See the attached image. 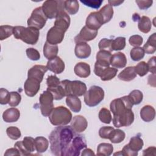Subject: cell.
I'll list each match as a JSON object with an SVG mask.
<instances>
[{
    "instance_id": "obj_19",
    "label": "cell",
    "mask_w": 156,
    "mask_h": 156,
    "mask_svg": "<svg viewBox=\"0 0 156 156\" xmlns=\"http://www.w3.org/2000/svg\"><path fill=\"white\" fill-rule=\"evenodd\" d=\"M88 126L86 118L82 115H76L73 117L71 121V127L76 133L83 132Z\"/></svg>"
},
{
    "instance_id": "obj_37",
    "label": "cell",
    "mask_w": 156,
    "mask_h": 156,
    "mask_svg": "<svg viewBox=\"0 0 156 156\" xmlns=\"http://www.w3.org/2000/svg\"><path fill=\"white\" fill-rule=\"evenodd\" d=\"M47 90L51 93L53 96L54 99L55 100H61L65 96H66L64 88L61 83L58 86L55 87L48 88Z\"/></svg>"
},
{
    "instance_id": "obj_11",
    "label": "cell",
    "mask_w": 156,
    "mask_h": 156,
    "mask_svg": "<svg viewBox=\"0 0 156 156\" xmlns=\"http://www.w3.org/2000/svg\"><path fill=\"white\" fill-rule=\"evenodd\" d=\"M112 122L115 127H127L130 126L134 121V114L132 109H127L118 115H113Z\"/></svg>"
},
{
    "instance_id": "obj_47",
    "label": "cell",
    "mask_w": 156,
    "mask_h": 156,
    "mask_svg": "<svg viewBox=\"0 0 156 156\" xmlns=\"http://www.w3.org/2000/svg\"><path fill=\"white\" fill-rule=\"evenodd\" d=\"M21 100V96L20 94L16 91L10 92V99L9 101V105L10 107H15L18 106Z\"/></svg>"
},
{
    "instance_id": "obj_25",
    "label": "cell",
    "mask_w": 156,
    "mask_h": 156,
    "mask_svg": "<svg viewBox=\"0 0 156 156\" xmlns=\"http://www.w3.org/2000/svg\"><path fill=\"white\" fill-rule=\"evenodd\" d=\"M140 117L147 122L153 121L155 117V108L150 105L143 106L140 110Z\"/></svg>"
},
{
    "instance_id": "obj_58",
    "label": "cell",
    "mask_w": 156,
    "mask_h": 156,
    "mask_svg": "<svg viewBox=\"0 0 156 156\" xmlns=\"http://www.w3.org/2000/svg\"><path fill=\"white\" fill-rule=\"evenodd\" d=\"M156 155V148L154 146H151L144 149L143 152V155Z\"/></svg>"
},
{
    "instance_id": "obj_44",
    "label": "cell",
    "mask_w": 156,
    "mask_h": 156,
    "mask_svg": "<svg viewBox=\"0 0 156 156\" xmlns=\"http://www.w3.org/2000/svg\"><path fill=\"white\" fill-rule=\"evenodd\" d=\"M133 105L140 104L143 99V93L139 90H133L128 95Z\"/></svg>"
},
{
    "instance_id": "obj_51",
    "label": "cell",
    "mask_w": 156,
    "mask_h": 156,
    "mask_svg": "<svg viewBox=\"0 0 156 156\" xmlns=\"http://www.w3.org/2000/svg\"><path fill=\"white\" fill-rule=\"evenodd\" d=\"M143 41V38L139 35H133L130 37L129 42L130 44L133 47H140Z\"/></svg>"
},
{
    "instance_id": "obj_34",
    "label": "cell",
    "mask_w": 156,
    "mask_h": 156,
    "mask_svg": "<svg viewBox=\"0 0 156 156\" xmlns=\"http://www.w3.org/2000/svg\"><path fill=\"white\" fill-rule=\"evenodd\" d=\"M113 151V146L112 144L107 143H100L97 147V153L98 155L102 156H109L110 155Z\"/></svg>"
},
{
    "instance_id": "obj_61",
    "label": "cell",
    "mask_w": 156,
    "mask_h": 156,
    "mask_svg": "<svg viewBox=\"0 0 156 156\" xmlns=\"http://www.w3.org/2000/svg\"><path fill=\"white\" fill-rule=\"evenodd\" d=\"M81 155L82 156H84V155H86V156H87V155H94V153L91 149L85 148L84 150H83L82 153Z\"/></svg>"
},
{
    "instance_id": "obj_10",
    "label": "cell",
    "mask_w": 156,
    "mask_h": 156,
    "mask_svg": "<svg viewBox=\"0 0 156 156\" xmlns=\"http://www.w3.org/2000/svg\"><path fill=\"white\" fill-rule=\"evenodd\" d=\"M54 98L51 92L46 90L40 94L39 98L40 108L41 115L45 117L48 116L54 108Z\"/></svg>"
},
{
    "instance_id": "obj_60",
    "label": "cell",
    "mask_w": 156,
    "mask_h": 156,
    "mask_svg": "<svg viewBox=\"0 0 156 156\" xmlns=\"http://www.w3.org/2000/svg\"><path fill=\"white\" fill-rule=\"evenodd\" d=\"M147 83L151 86H152L154 87H155V73L152 74L149 76Z\"/></svg>"
},
{
    "instance_id": "obj_5",
    "label": "cell",
    "mask_w": 156,
    "mask_h": 156,
    "mask_svg": "<svg viewBox=\"0 0 156 156\" xmlns=\"http://www.w3.org/2000/svg\"><path fill=\"white\" fill-rule=\"evenodd\" d=\"M42 10L47 18H56L62 12L65 11V1L47 0L42 4Z\"/></svg>"
},
{
    "instance_id": "obj_49",
    "label": "cell",
    "mask_w": 156,
    "mask_h": 156,
    "mask_svg": "<svg viewBox=\"0 0 156 156\" xmlns=\"http://www.w3.org/2000/svg\"><path fill=\"white\" fill-rule=\"evenodd\" d=\"M114 128L111 126H104L99 130V135L101 138L104 139H109Z\"/></svg>"
},
{
    "instance_id": "obj_31",
    "label": "cell",
    "mask_w": 156,
    "mask_h": 156,
    "mask_svg": "<svg viewBox=\"0 0 156 156\" xmlns=\"http://www.w3.org/2000/svg\"><path fill=\"white\" fill-rule=\"evenodd\" d=\"M98 12L100 13V15H101L103 19L104 24H105L109 22L113 17V7L109 4H106L104 7H102V8H101Z\"/></svg>"
},
{
    "instance_id": "obj_29",
    "label": "cell",
    "mask_w": 156,
    "mask_h": 156,
    "mask_svg": "<svg viewBox=\"0 0 156 156\" xmlns=\"http://www.w3.org/2000/svg\"><path fill=\"white\" fill-rule=\"evenodd\" d=\"M127 145L132 151L138 153V151L141 150L144 145V143L143 140L139 135H136L130 138L129 144Z\"/></svg>"
},
{
    "instance_id": "obj_3",
    "label": "cell",
    "mask_w": 156,
    "mask_h": 156,
    "mask_svg": "<svg viewBox=\"0 0 156 156\" xmlns=\"http://www.w3.org/2000/svg\"><path fill=\"white\" fill-rule=\"evenodd\" d=\"M48 116L50 122L55 126L67 125L71 122L73 117L70 110L64 106L54 108Z\"/></svg>"
},
{
    "instance_id": "obj_20",
    "label": "cell",
    "mask_w": 156,
    "mask_h": 156,
    "mask_svg": "<svg viewBox=\"0 0 156 156\" xmlns=\"http://www.w3.org/2000/svg\"><path fill=\"white\" fill-rule=\"evenodd\" d=\"M70 23L69 16L65 11H63L60 12L56 17L54 26L66 32L69 27Z\"/></svg>"
},
{
    "instance_id": "obj_18",
    "label": "cell",
    "mask_w": 156,
    "mask_h": 156,
    "mask_svg": "<svg viewBox=\"0 0 156 156\" xmlns=\"http://www.w3.org/2000/svg\"><path fill=\"white\" fill-rule=\"evenodd\" d=\"M46 67L48 69L55 74H58L62 73L65 69V63L62 58L58 56L49 60L47 62Z\"/></svg>"
},
{
    "instance_id": "obj_63",
    "label": "cell",
    "mask_w": 156,
    "mask_h": 156,
    "mask_svg": "<svg viewBox=\"0 0 156 156\" xmlns=\"http://www.w3.org/2000/svg\"><path fill=\"white\" fill-rule=\"evenodd\" d=\"M114 155H122V152L121 151H119L118 152H116V153H115L114 154H113Z\"/></svg>"
},
{
    "instance_id": "obj_55",
    "label": "cell",
    "mask_w": 156,
    "mask_h": 156,
    "mask_svg": "<svg viewBox=\"0 0 156 156\" xmlns=\"http://www.w3.org/2000/svg\"><path fill=\"white\" fill-rule=\"evenodd\" d=\"M138 7L141 10H146L152 6L153 1H135Z\"/></svg>"
},
{
    "instance_id": "obj_41",
    "label": "cell",
    "mask_w": 156,
    "mask_h": 156,
    "mask_svg": "<svg viewBox=\"0 0 156 156\" xmlns=\"http://www.w3.org/2000/svg\"><path fill=\"white\" fill-rule=\"evenodd\" d=\"M145 52L141 47H135L132 48L130 52V56L132 60L139 61L143 58Z\"/></svg>"
},
{
    "instance_id": "obj_62",
    "label": "cell",
    "mask_w": 156,
    "mask_h": 156,
    "mask_svg": "<svg viewBox=\"0 0 156 156\" xmlns=\"http://www.w3.org/2000/svg\"><path fill=\"white\" fill-rule=\"evenodd\" d=\"M124 1H110L109 0L108 1V4L112 5V6H117V5H119L121 4H122Z\"/></svg>"
},
{
    "instance_id": "obj_53",
    "label": "cell",
    "mask_w": 156,
    "mask_h": 156,
    "mask_svg": "<svg viewBox=\"0 0 156 156\" xmlns=\"http://www.w3.org/2000/svg\"><path fill=\"white\" fill-rule=\"evenodd\" d=\"M10 99V92L4 88L0 89V104L2 105H5L9 103Z\"/></svg>"
},
{
    "instance_id": "obj_14",
    "label": "cell",
    "mask_w": 156,
    "mask_h": 156,
    "mask_svg": "<svg viewBox=\"0 0 156 156\" xmlns=\"http://www.w3.org/2000/svg\"><path fill=\"white\" fill-rule=\"evenodd\" d=\"M85 24L87 27L94 30H98V29L104 24L103 19L98 12L90 13L87 17Z\"/></svg>"
},
{
    "instance_id": "obj_13",
    "label": "cell",
    "mask_w": 156,
    "mask_h": 156,
    "mask_svg": "<svg viewBox=\"0 0 156 156\" xmlns=\"http://www.w3.org/2000/svg\"><path fill=\"white\" fill-rule=\"evenodd\" d=\"M65 33V31L54 26L47 32L46 41L51 44L57 45L63 41Z\"/></svg>"
},
{
    "instance_id": "obj_28",
    "label": "cell",
    "mask_w": 156,
    "mask_h": 156,
    "mask_svg": "<svg viewBox=\"0 0 156 156\" xmlns=\"http://www.w3.org/2000/svg\"><path fill=\"white\" fill-rule=\"evenodd\" d=\"M66 104L67 106L74 113H78L80 111L82 104L80 99L75 96H68L66 98Z\"/></svg>"
},
{
    "instance_id": "obj_4",
    "label": "cell",
    "mask_w": 156,
    "mask_h": 156,
    "mask_svg": "<svg viewBox=\"0 0 156 156\" xmlns=\"http://www.w3.org/2000/svg\"><path fill=\"white\" fill-rule=\"evenodd\" d=\"M61 84L64 88L66 96H81L87 91L86 84L80 80L71 81L65 79L61 81Z\"/></svg>"
},
{
    "instance_id": "obj_48",
    "label": "cell",
    "mask_w": 156,
    "mask_h": 156,
    "mask_svg": "<svg viewBox=\"0 0 156 156\" xmlns=\"http://www.w3.org/2000/svg\"><path fill=\"white\" fill-rule=\"evenodd\" d=\"M112 39H108L104 38L100 40L98 44V47L100 50H105L109 52L113 51L112 49Z\"/></svg>"
},
{
    "instance_id": "obj_56",
    "label": "cell",
    "mask_w": 156,
    "mask_h": 156,
    "mask_svg": "<svg viewBox=\"0 0 156 156\" xmlns=\"http://www.w3.org/2000/svg\"><path fill=\"white\" fill-rule=\"evenodd\" d=\"M147 66H148V68H149V71L151 72L152 74L155 73V69H156V67H155V57L154 56L152 57H151L149 61L147 63Z\"/></svg>"
},
{
    "instance_id": "obj_24",
    "label": "cell",
    "mask_w": 156,
    "mask_h": 156,
    "mask_svg": "<svg viewBox=\"0 0 156 156\" xmlns=\"http://www.w3.org/2000/svg\"><path fill=\"white\" fill-rule=\"evenodd\" d=\"M74 71L76 76L82 78H87L91 73L90 66L85 62H79L75 65Z\"/></svg>"
},
{
    "instance_id": "obj_42",
    "label": "cell",
    "mask_w": 156,
    "mask_h": 156,
    "mask_svg": "<svg viewBox=\"0 0 156 156\" xmlns=\"http://www.w3.org/2000/svg\"><path fill=\"white\" fill-rule=\"evenodd\" d=\"M100 121L105 124H110L112 119V116L110 112L107 108H102L98 115Z\"/></svg>"
},
{
    "instance_id": "obj_32",
    "label": "cell",
    "mask_w": 156,
    "mask_h": 156,
    "mask_svg": "<svg viewBox=\"0 0 156 156\" xmlns=\"http://www.w3.org/2000/svg\"><path fill=\"white\" fill-rule=\"evenodd\" d=\"M35 146L37 152L43 153L48 149L49 141L43 136H37L35 138Z\"/></svg>"
},
{
    "instance_id": "obj_30",
    "label": "cell",
    "mask_w": 156,
    "mask_h": 156,
    "mask_svg": "<svg viewBox=\"0 0 156 156\" xmlns=\"http://www.w3.org/2000/svg\"><path fill=\"white\" fill-rule=\"evenodd\" d=\"M145 53L147 54H154L156 51V33L149 36L146 44L143 48Z\"/></svg>"
},
{
    "instance_id": "obj_26",
    "label": "cell",
    "mask_w": 156,
    "mask_h": 156,
    "mask_svg": "<svg viewBox=\"0 0 156 156\" xmlns=\"http://www.w3.org/2000/svg\"><path fill=\"white\" fill-rule=\"evenodd\" d=\"M136 76L134 66H127L118 75V78L122 81L130 82L133 80Z\"/></svg>"
},
{
    "instance_id": "obj_23",
    "label": "cell",
    "mask_w": 156,
    "mask_h": 156,
    "mask_svg": "<svg viewBox=\"0 0 156 156\" xmlns=\"http://www.w3.org/2000/svg\"><path fill=\"white\" fill-rule=\"evenodd\" d=\"M20 117V112L18 108L12 107L5 110L2 114V119L6 122H14Z\"/></svg>"
},
{
    "instance_id": "obj_6",
    "label": "cell",
    "mask_w": 156,
    "mask_h": 156,
    "mask_svg": "<svg viewBox=\"0 0 156 156\" xmlns=\"http://www.w3.org/2000/svg\"><path fill=\"white\" fill-rule=\"evenodd\" d=\"M104 91L101 87L93 85L84 94V102L89 107L98 105L104 98Z\"/></svg>"
},
{
    "instance_id": "obj_45",
    "label": "cell",
    "mask_w": 156,
    "mask_h": 156,
    "mask_svg": "<svg viewBox=\"0 0 156 156\" xmlns=\"http://www.w3.org/2000/svg\"><path fill=\"white\" fill-rule=\"evenodd\" d=\"M134 68L136 74L140 77L145 76L149 72L147 64L144 61L139 62L135 66H134Z\"/></svg>"
},
{
    "instance_id": "obj_40",
    "label": "cell",
    "mask_w": 156,
    "mask_h": 156,
    "mask_svg": "<svg viewBox=\"0 0 156 156\" xmlns=\"http://www.w3.org/2000/svg\"><path fill=\"white\" fill-rule=\"evenodd\" d=\"M126 46V38L118 37L112 40V49L113 51H120L124 49Z\"/></svg>"
},
{
    "instance_id": "obj_17",
    "label": "cell",
    "mask_w": 156,
    "mask_h": 156,
    "mask_svg": "<svg viewBox=\"0 0 156 156\" xmlns=\"http://www.w3.org/2000/svg\"><path fill=\"white\" fill-rule=\"evenodd\" d=\"M48 70V69L46 66L41 65H34L28 70L27 77L37 79L41 82L44 74Z\"/></svg>"
},
{
    "instance_id": "obj_2",
    "label": "cell",
    "mask_w": 156,
    "mask_h": 156,
    "mask_svg": "<svg viewBox=\"0 0 156 156\" xmlns=\"http://www.w3.org/2000/svg\"><path fill=\"white\" fill-rule=\"evenodd\" d=\"M13 35L16 39L21 40L28 44L34 45L39 39L40 31L35 27L18 26L14 27Z\"/></svg>"
},
{
    "instance_id": "obj_57",
    "label": "cell",
    "mask_w": 156,
    "mask_h": 156,
    "mask_svg": "<svg viewBox=\"0 0 156 156\" xmlns=\"http://www.w3.org/2000/svg\"><path fill=\"white\" fill-rule=\"evenodd\" d=\"M121 152H122V155H125V156H136V155H138V153H136V152H134L132 151L129 148V147L127 146V144L124 146Z\"/></svg>"
},
{
    "instance_id": "obj_27",
    "label": "cell",
    "mask_w": 156,
    "mask_h": 156,
    "mask_svg": "<svg viewBox=\"0 0 156 156\" xmlns=\"http://www.w3.org/2000/svg\"><path fill=\"white\" fill-rule=\"evenodd\" d=\"M44 56L49 60L57 57L58 52V48L57 45L51 44L47 41L45 42L43 49Z\"/></svg>"
},
{
    "instance_id": "obj_38",
    "label": "cell",
    "mask_w": 156,
    "mask_h": 156,
    "mask_svg": "<svg viewBox=\"0 0 156 156\" xmlns=\"http://www.w3.org/2000/svg\"><path fill=\"white\" fill-rule=\"evenodd\" d=\"M79 9L77 1H65V10L70 15L76 14Z\"/></svg>"
},
{
    "instance_id": "obj_15",
    "label": "cell",
    "mask_w": 156,
    "mask_h": 156,
    "mask_svg": "<svg viewBox=\"0 0 156 156\" xmlns=\"http://www.w3.org/2000/svg\"><path fill=\"white\" fill-rule=\"evenodd\" d=\"M98 35V30H94L89 29L86 26H84L80 30L79 34L74 38V41L76 43L81 42L90 41L94 40Z\"/></svg>"
},
{
    "instance_id": "obj_39",
    "label": "cell",
    "mask_w": 156,
    "mask_h": 156,
    "mask_svg": "<svg viewBox=\"0 0 156 156\" xmlns=\"http://www.w3.org/2000/svg\"><path fill=\"white\" fill-rule=\"evenodd\" d=\"M126 136L125 132L120 129H114L112 132L109 140L113 143H119L122 142Z\"/></svg>"
},
{
    "instance_id": "obj_22",
    "label": "cell",
    "mask_w": 156,
    "mask_h": 156,
    "mask_svg": "<svg viewBox=\"0 0 156 156\" xmlns=\"http://www.w3.org/2000/svg\"><path fill=\"white\" fill-rule=\"evenodd\" d=\"M127 58L126 55L121 52L115 53L112 55L110 65L115 68H122L126 66Z\"/></svg>"
},
{
    "instance_id": "obj_35",
    "label": "cell",
    "mask_w": 156,
    "mask_h": 156,
    "mask_svg": "<svg viewBox=\"0 0 156 156\" xmlns=\"http://www.w3.org/2000/svg\"><path fill=\"white\" fill-rule=\"evenodd\" d=\"M112 55L111 52L109 51L105 50H100L99 52H98L96 56V62L110 65Z\"/></svg>"
},
{
    "instance_id": "obj_9",
    "label": "cell",
    "mask_w": 156,
    "mask_h": 156,
    "mask_svg": "<svg viewBox=\"0 0 156 156\" xmlns=\"http://www.w3.org/2000/svg\"><path fill=\"white\" fill-rule=\"evenodd\" d=\"M47 17L43 12L41 7L35 8L28 18L27 23L28 27H35L38 30L41 29L46 24Z\"/></svg>"
},
{
    "instance_id": "obj_52",
    "label": "cell",
    "mask_w": 156,
    "mask_h": 156,
    "mask_svg": "<svg viewBox=\"0 0 156 156\" xmlns=\"http://www.w3.org/2000/svg\"><path fill=\"white\" fill-rule=\"evenodd\" d=\"M60 83H61V82L56 76L51 75V76H49L46 79V84H47L48 88L55 87L58 86L59 85H60Z\"/></svg>"
},
{
    "instance_id": "obj_1",
    "label": "cell",
    "mask_w": 156,
    "mask_h": 156,
    "mask_svg": "<svg viewBox=\"0 0 156 156\" xmlns=\"http://www.w3.org/2000/svg\"><path fill=\"white\" fill-rule=\"evenodd\" d=\"M75 131L71 126H60L55 128L49 136L51 152L57 156L64 154L74 137Z\"/></svg>"
},
{
    "instance_id": "obj_54",
    "label": "cell",
    "mask_w": 156,
    "mask_h": 156,
    "mask_svg": "<svg viewBox=\"0 0 156 156\" xmlns=\"http://www.w3.org/2000/svg\"><path fill=\"white\" fill-rule=\"evenodd\" d=\"M80 2L83 4L85 5L88 6L89 7L98 9L100 7L102 3L103 2V0H85V1H80Z\"/></svg>"
},
{
    "instance_id": "obj_50",
    "label": "cell",
    "mask_w": 156,
    "mask_h": 156,
    "mask_svg": "<svg viewBox=\"0 0 156 156\" xmlns=\"http://www.w3.org/2000/svg\"><path fill=\"white\" fill-rule=\"evenodd\" d=\"M26 53L27 57L31 60L37 61L40 58V52L35 48H27L26 51Z\"/></svg>"
},
{
    "instance_id": "obj_21",
    "label": "cell",
    "mask_w": 156,
    "mask_h": 156,
    "mask_svg": "<svg viewBox=\"0 0 156 156\" xmlns=\"http://www.w3.org/2000/svg\"><path fill=\"white\" fill-rule=\"evenodd\" d=\"M91 47L86 42H81L76 43L74 53L78 58L84 59L90 57L91 54Z\"/></svg>"
},
{
    "instance_id": "obj_33",
    "label": "cell",
    "mask_w": 156,
    "mask_h": 156,
    "mask_svg": "<svg viewBox=\"0 0 156 156\" xmlns=\"http://www.w3.org/2000/svg\"><path fill=\"white\" fill-rule=\"evenodd\" d=\"M151 27L152 23L148 16H143L141 18H140L138 24V27L140 31L143 33L147 34L151 30Z\"/></svg>"
},
{
    "instance_id": "obj_43",
    "label": "cell",
    "mask_w": 156,
    "mask_h": 156,
    "mask_svg": "<svg viewBox=\"0 0 156 156\" xmlns=\"http://www.w3.org/2000/svg\"><path fill=\"white\" fill-rule=\"evenodd\" d=\"M14 27L9 25H2L0 26V40H4L10 37L13 34Z\"/></svg>"
},
{
    "instance_id": "obj_8",
    "label": "cell",
    "mask_w": 156,
    "mask_h": 156,
    "mask_svg": "<svg viewBox=\"0 0 156 156\" xmlns=\"http://www.w3.org/2000/svg\"><path fill=\"white\" fill-rule=\"evenodd\" d=\"M87 146L86 140L82 135H75L67 147L63 156H78L82 149Z\"/></svg>"
},
{
    "instance_id": "obj_7",
    "label": "cell",
    "mask_w": 156,
    "mask_h": 156,
    "mask_svg": "<svg viewBox=\"0 0 156 156\" xmlns=\"http://www.w3.org/2000/svg\"><path fill=\"white\" fill-rule=\"evenodd\" d=\"M133 104L129 96L115 99L110 104V108L113 115H118L127 109H132Z\"/></svg>"
},
{
    "instance_id": "obj_46",
    "label": "cell",
    "mask_w": 156,
    "mask_h": 156,
    "mask_svg": "<svg viewBox=\"0 0 156 156\" xmlns=\"http://www.w3.org/2000/svg\"><path fill=\"white\" fill-rule=\"evenodd\" d=\"M6 133L7 136L12 140H16L19 139L21 136L20 130L15 126H10L6 129Z\"/></svg>"
},
{
    "instance_id": "obj_16",
    "label": "cell",
    "mask_w": 156,
    "mask_h": 156,
    "mask_svg": "<svg viewBox=\"0 0 156 156\" xmlns=\"http://www.w3.org/2000/svg\"><path fill=\"white\" fill-rule=\"evenodd\" d=\"M40 82L33 78H28L24 84L26 94L29 97H34L38 92L40 88Z\"/></svg>"
},
{
    "instance_id": "obj_59",
    "label": "cell",
    "mask_w": 156,
    "mask_h": 156,
    "mask_svg": "<svg viewBox=\"0 0 156 156\" xmlns=\"http://www.w3.org/2000/svg\"><path fill=\"white\" fill-rule=\"evenodd\" d=\"M21 154L18 149L15 147L13 148H10L6 150L5 152L4 153V156L7 155H20Z\"/></svg>"
},
{
    "instance_id": "obj_12",
    "label": "cell",
    "mask_w": 156,
    "mask_h": 156,
    "mask_svg": "<svg viewBox=\"0 0 156 156\" xmlns=\"http://www.w3.org/2000/svg\"><path fill=\"white\" fill-rule=\"evenodd\" d=\"M14 146L18 149L22 155H29L36 150L35 139L31 136H25L23 141L16 142Z\"/></svg>"
},
{
    "instance_id": "obj_36",
    "label": "cell",
    "mask_w": 156,
    "mask_h": 156,
    "mask_svg": "<svg viewBox=\"0 0 156 156\" xmlns=\"http://www.w3.org/2000/svg\"><path fill=\"white\" fill-rule=\"evenodd\" d=\"M118 69L113 67H108L105 68L101 74L100 77L102 81H108L113 79L117 74Z\"/></svg>"
}]
</instances>
